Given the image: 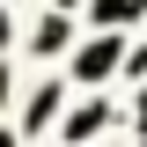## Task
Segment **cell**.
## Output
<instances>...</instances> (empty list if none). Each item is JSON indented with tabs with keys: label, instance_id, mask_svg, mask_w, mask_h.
<instances>
[{
	"label": "cell",
	"instance_id": "2",
	"mask_svg": "<svg viewBox=\"0 0 147 147\" xmlns=\"http://www.w3.org/2000/svg\"><path fill=\"white\" fill-rule=\"evenodd\" d=\"M140 7H147V0H88V22H96V30H125Z\"/></svg>",
	"mask_w": 147,
	"mask_h": 147
},
{
	"label": "cell",
	"instance_id": "7",
	"mask_svg": "<svg viewBox=\"0 0 147 147\" xmlns=\"http://www.w3.org/2000/svg\"><path fill=\"white\" fill-rule=\"evenodd\" d=\"M0 103H7V66H0Z\"/></svg>",
	"mask_w": 147,
	"mask_h": 147
},
{
	"label": "cell",
	"instance_id": "8",
	"mask_svg": "<svg viewBox=\"0 0 147 147\" xmlns=\"http://www.w3.org/2000/svg\"><path fill=\"white\" fill-rule=\"evenodd\" d=\"M0 44H7V15H0Z\"/></svg>",
	"mask_w": 147,
	"mask_h": 147
},
{
	"label": "cell",
	"instance_id": "4",
	"mask_svg": "<svg viewBox=\"0 0 147 147\" xmlns=\"http://www.w3.org/2000/svg\"><path fill=\"white\" fill-rule=\"evenodd\" d=\"M52 110H59V81H44V88L30 96V110H22V132H37V125H52Z\"/></svg>",
	"mask_w": 147,
	"mask_h": 147
},
{
	"label": "cell",
	"instance_id": "9",
	"mask_svg": "<svg viewBox=\"0 0 147 147\" xmlns=\"http://www.w3.org/2000/svg\"><path fill=\"white\" fill-rule=\"evenodd\" d=\"M140 147H147V140H140Z\"/></svg>",
	"mask_w": 147,
	"mask_h": 147
},
{
	"label": "cell",
	"instance_id": "5",
	"mask_svg": "<svg viewBox=\"0 0 147 147\" xmlns=\"http://www.w3.org/2000/svg\"><path fill=\"white\" fill-rule=\"evenodd\" d=\"M103 125H110V103H88V110H74V118H66V140H96Z\"/></svg>",
	"mask_w": 147,
	"mask_h": 147
},
{
	"label": "cell",
	"instance_id": "3",
	"mask_svg": "<svg viewBox=\"0 0 147 147\" xmlns=\"http://www.w3.org/2000/svg\"><path fill=\"white\" fill-rule=\"evenodd\" d=\"M66 37H74L66 15H44V22H37V37H30V52H37V59H52V52H66Z\"/></svg>",
	"mask_w": 147,
	"mask_h": 147
},
{
	"label": "cell",
	"instance_id": "6",
	"mask_svg": "<svg viewBox=\"0 0 147 147\" xmlns=\"http://www.w3.org/2000/svg\"><path fill=\"white\" fill-rule=\"evenodd\" d=\"M0 147H22V132H0Z\"/></svg>",
	"mask_w": 147,
	"mask_h": 147
},
{
	"label": "cell",
	"instance_id": "1",
	"mask_svg": "<svg viewBox=\"0 0 147 147\" xmlns=\"http://www.w3.org/2000/svg\"><path fill=\"white\" fill-rule=\"evenodd\" d=\"M110 66H118V30H110V37H96L88 52L74 59V81H110Z\"/></svg>",
	"mask_w": 147,
	"mask_h": 147
}]
</instances>
